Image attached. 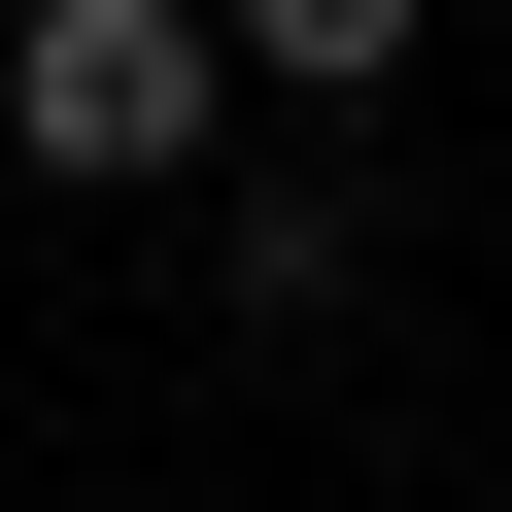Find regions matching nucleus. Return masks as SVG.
Wrapping results in <instances>:
<instances>
[{"instance_id": "1", "label": "nucleus", "mask_w": 512, "mask_h": 512, "mask_svg": "<svg viewBox=\"0 0 512 512\" xmlns=\"http://www.w3.org/2000/svg\"><path fill=\"white\" fill-rule=\"evenodd\" d=\"M205 103H239V35H205V0H35V35H0L35 205H171V171H205Z\"/></svg>"}, {"instance_id": "2", "label": "nucleus", "mask_w": 512, "mask_h": 512, "mask_svg": "<svg viewBox=\"0 0 512 512\" xmlns=\"http://www.w3.org/2000/svg\"><path fill=\"white\" fill-rule=\"evenodd\" d=\"M205 308H239V342H342V308H376V205H342V171H274V205L205 239Z\"/></svg>"}, {"instance_id": "3", "label": "nucleus", "mask_w": 512, "mask_h": 512, "mask_svg": "<svg viewBox=\"0 0 512 512\" xmlns=\"http://www.w3.org/2000/svg\"><path fill=\"white\" fill-rule=\"evenodd\" d=\"M205 35H239V103H308V137H342V103L444 35V0H205Z\"/></svg>"}]
</instances>
